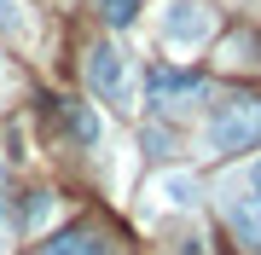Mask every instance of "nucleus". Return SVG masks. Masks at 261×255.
<instances>
[{
	"label": "nucleus",
	"instance_id": "7ed1b4c3",
	"mask_svg": "<svg viewBox=\"0 0 261 255\" xmlns=\"http://www.w3.org/2000/svg\"><path fill=\"white\" fill-rule=\"evenodd\" d=\"M209 29H215L209 6H197V0H180V6H168V18H163V41L186 52V47H203Z\"/></svg>",
	"mask_w": 261,
	"mask_h": 255
},
{
	"label": "nucleus",
	"instance_id": "39448f33",
	"mask_svg": "<svg viewBox=\"0 0 261 255\" xmlns=\"http://www.w3.org/2000/svg\"><path fill=\"white\" fill-rule=\"evenodd\" d=\"M226 226L238 232L244 249L261 255V203H255V197H226Z\"/></svg>",
	"mask_w": 261,
	"mask_h": 255
},
{
	"label": "nucleus",
	"instance_id": "4468645a",
	"mask_svg": "<svg viewBox=\"0 0 261 255\" xmlns=\"http://www.w3.org/2000/svg\"><path fill=\"white\" fill-rule=\"evenodd\" d=\"M250 191H255V203H261V162L250 168Z\"/></svg>",
	"mask_w": 261,
	"mask_h": 255
},
{
	"label": "nucleus",
	"instance_id": "2eb2a0df",
	"mask_svg": "<svg viewBox=\"0 0 261 255\" xmlns=\"http://www.w3.org/2000/svg\"><path fill=\"white\" fill-rule=\"evenodd\" d=\"M6 6H12V0H0V12H6Z\"/></svg>",
	"mask_w": 261,
	"mask_h": 255
},
{
	"label": "nucleus",
	"instance_id": "ddd939ff",
	"mask_svg": "<svg viewBox=\"0 0 261 255\" xmlns=\"http://www.w3.org/2000/svg\"><path fill=\"white\" fill-rule=\"evenodd\" d=\"M174 255H209V249H203V238H180V249H174Z\"/></svg>",
	"mask_w": 261,
	"mask_h": 255
},
{
	"label": "nucleus",
	"instance_id": "f03ea898",
	"mask_svg": "<svg viewBox=\"0 0 261 255\" xmlns=\"http://www.w3.org/2000/svg\"><path fill=\"white\" fill-rule=\"evenodd\" d=\"M87 87H93L111 110H134V64H128V52L111 47V41H99V47L87 52Z\"/></svg>",
	"mask_w": 261,
	"mask_h": 255
},
{
	"label": "nucleus",
	"instance_id": "9d476101",
	"mask_svg": "<svg viewBox=\"0 0 261 255\" xmlns=\"http://www.w3.org/2000/svg\"><path fill=\"white\" fill-rule=\"evenodd\" d=\"M47 215H53V197H47V191H29V209H23V220H18V226H41Z\"/></svg>",
	"mask_w": 261,
	"mask_h": 255
},
{
	"label": "nucleus",
	"instance_id": "f257e3e1",
	"mask_svg": "<svg viewBox=\"0 0 261 255\" xmlns=\"http://www.w3.org/2000/svg\"><path fill=\"white\" fill-rule=\"evenodd\" d=\"M203 145L215 157L261 145V99H226V104H215V116L203 128Z\"/></svg>",
	"mask_w": 261,
	"mask_h": 255
},
{
	"label": "nucleus",
	"instance_id": "423d86ee",
	"mask_svg": "<svg viewBox=\"0 0 261 255\" xmlns=\"http://www.w3.org/2000/svg\"><path fill=\"white\" fill-rule=\"evenodd\" d=\"M41 255H111V244H105L93 226H70V232L47 238V249H41Z\"/></svg>",
	"mask_w": 261,
	"mask_h": 255
},
{
	"label": "nucleus",
	"instance_id": "20e7f679",
	"mask_svg": "<svg viewBox=\"0 0 261 255\" xmlns=\"http://www.w3.org/2000/svg\"><path fill=\"white\" fill-rule=\"evenodd\" d=\"M151 99H157V104H192V99H203V76H186V70H151Z\"/></svg>",
	"mask_w": 261,
	"mask_h": 255
},
{
	"label": "nucleus",
	"instance_id": "1a4fd4ad",
	"mask_svg": "<svg viewBox=\"0 0 261 255\" xmlns=\"http://www.w3.org/2000/svg\"><path fill=\"white\" fill-rule=\"evenodd\" d=\"M70 128H75V139H82V145H93V139H99L93 110H82V104H70Z\"/></svg>",
	"mask_w": 261,
	"mask_h": 255
},
{
	"label": "nucleus",
	"instance_id": "6e6552de",
	"mask_svg": "<svg viewBox=\"0 0 261 255\" xmlns=\"http://www.w3.org/2000/svg\"><path fill=\"white\" fill-rule=\"evenodd\" d=\"M99 12H105V23H111V29H128V23L145 12V0H99Z\"/></svg>",
	"mask_w": 261,
	"mask_h": 255
},
{
	"label": "nucleus",
	"instance_id": "0eeeda50",
	"mask_svg": "<svg viewBox=\"0 0 261 255\" xmlns=\"http://www.w3.org/2000/svg\"><path fill=\"white\" fill-rule=\"evenodd\" d=\"M157 197L174 203V209H192L197 203V180L192 174H168V180H157Z\"/></svg>",
	"mask_w": 261,
	"mask_h": 255
},
{
	"label": "nucleus",
	"instance_id": "f8f14e48",
	"mask_svg": "<svg viewBox=\"0 0 261 255\" xmlns=\"http://www.w3.org/2000/svg\"><path fill=\"white\" fill-rule=\"evenodd\" d=\"M0 249H6V168H0Z\"/></svg>",
	"mask_w": 261,
	"mask_h": 255
},
{
	"label": "nucleus",
	"instance_id": "9b49d317",
	"mask_svg": "<svg viewBox=\"0 0 261 255\" xmlns=\"http://www.w3.org/2000/svg\"><path fill=\"white\" fill-rule=\"evenodd\" d=\"M145 151L151 157H168V151H174V133H168V128H145Z\"/></svg>",
	"mask_w": 261,
	"mask_h": 255
}]
</instances>
